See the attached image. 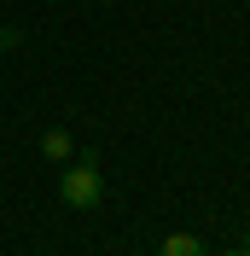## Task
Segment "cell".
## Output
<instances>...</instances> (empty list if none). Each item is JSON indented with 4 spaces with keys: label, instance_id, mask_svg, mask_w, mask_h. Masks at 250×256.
Listing matches in <instances>:
<instances>
[{
    "label": "cell",
    "instance_id": "6da1fadb",
    "mask_svg": "<svg viewBox=\"0 0 250 256\" xmlns=\"http://www.w3.org/2000/svg\"><path fill=\"white\" fill-rule=\"evenodd\" d=\"M58 198L70 210H99V198H105V175H99V163H94V152L82 163H70L64 169V180H58Z\"/></svg>",
    "mask_w": 250,
    "mask_h": 256
},
{
    "label": "cell",
    "instance_id": "7a4b0ae2",
    "mask_svg": "<svg viewBox=\"0 0 250 256\" xmlns=\"http://www.w3.org/2000/svg\"><path fill=\"white\" fill-rule=\"evenodd\" d=\"M157 256H210V250H204L198 233H169V239L157 244Z\"/></svg>",
    "mask_w": 250,
    "mask_h": 256
},
{
    "label": "cell",
    "instance_id": "3957f363",
    "mask_svg": "<svg viewBox=\"0 0 250 256\" xmlns=\"http://www.w3.org/2000/svg\"><path fill=\"white\" fill-rule=\"evenodd\" d=\"M41 152H47V163H64L70 152H76V140H70V128H47V134H41Z\"/></svg>",
    "mask_w": 250,
    "mask_h": 256
},
{
    "label": "cell",
    "instance_id": "277c9868",
    "mask_svg": "<svg viewBox=\"0 0 250 256\" xmlns=\"http://www.w3.org/2000/svg\"><path fill=\"white\" fill-rule=\"evenodd\" d=\"M221 256H250V250H244V244H233V250H221Z\"/></svg>",
    "mask_w": 250,
    "mask_h": 256
},
{
    "label": "cell",
    "instance_id": "5b68a950",
    "mask_svg": "<svg viewBox=\"0 0 250 256\" xmlns=\"http://www.w3.org/2000/svg\"><path fill=\"white\" fill-rule=\"evenodd\" d=\"M238 244H244V250H250V227H244V239H238Z\"/></svg>",
    "mask_w": 250,
    "mask_h": 256
}]
</instances>
